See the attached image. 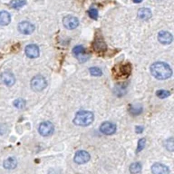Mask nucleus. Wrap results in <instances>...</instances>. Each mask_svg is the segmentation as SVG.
Listing matches in <instances>:
<instances>
[{"label": "nucleus", "instance_id": "12", "mask_svg": "<svg viewBox=\"0 0 174 174\" xmlns=\"http://www.w3.org/2000/svg\"><path fill=\"white\" fill-rule=\"evenodd\" d=\"M158 40L162 45H170L173 41V36L168 31H160L158 34Z\"/></svg>", "mask_w": 174, "mask_h": 174}, {"label": "nucleus", "instance_id": "1", "mask_svg": "<svg viewBox=\"0 0 174 174\" xmlns=\"http://www.w3.org/2000/svg\"><path fill=\"white\" fill-rule=\"evenodd\" d=\"M150 73L152 76L158 80H166L172 75L170 66L164 62H156L152 63L150 65Z\"/></svg>", "mask_w": 174, "mask_h": 174}, {"label": "nucleus", "instance_id": "8", "mask_svg": "<svg viewBox=\"0 0 174 174\" xmlns=\"http://www.w3.org/2000/svg\"><path fill=\"white\" fill-rule=\"evenodd\" d=\"M17 29L18 31L23 35H31L33 32L35 31L36 27L32 23L28 21H23L20 22L17 26Z\"/></svg>", "mask_w": 174, "mask_h": 174}, {"label": "nucleus", "instance_id": "10", "mask_svg": "<svg viewBox=\"0 0 174 174\" xmlns=\"http://www.w3.org/2000/svg\"><path fill=\"white\" fill-rule=\"evenodd\" d=\"M116 125L111 122H104L100 126V132L105 135H112L116 132Z\"/></svg>", "mask_w": 174, "mask_h": 174}, {"label": "nucleus", "instance_id": "9", "mask_svg": "<svg viewBox=\"0 0 174 174\" xmlns=\"http://www.w3.org/2000/svg\"><path fill=\"white\" fill-rule=\"evenodd\" d=\"M130 72H132V65L130 63H126L117 67L114 73H116V76L119 78H126L130 74Z\"/></svg>", "mask_w": 174, "mask_h": 174}, {"label": "nucleus", "instance_id": "29", "mask_svg": "<svg viewBox=\"0 0 174 174\" xmlns=\"http://www.w3.org/2000/svg\"><path fill=\"white\" fill-rule=\"evenodd\" d=\"M133 1L134 2V3H141V1H143V0H133Z\"/></svg>", "mask_w": 174, "mask_h": 174}, {"label": "nucleus", "instance_id": "16", "mask_svg": "<svg viewBox=\"0 0 174 174\" xmlns=\"http://www.w3.org/2000/svg\"><path fill=\"white\" fill-rule=\"evenodd\" d=\"M137 15H138V17H139L140 20H144V21L150 19L151 16H152V13H151L150 9L145 8V7L140 8V9L138 11V14H137Z\"/></svg>", "mask_w": 174, "mask_h": 174}, {"label": "nucleus", "instance_id": "18", "mask_svg": "<svg viewBox=\"0 0 174 174\" xmlns=\"http://www.w3.org/2000/svg\"><path fill=\"white\" fill-rule=\"evenodd\" d=\"M3 166H4L5 169L13 170V169H15L17 166V160L14 157H9V158H7L6 160H4Z\"/></svg>", "mask_w": 174, "mask_h": 174}, {"label": "nucleus", "instance_id": "27", "mask_svg": "<svg viewBox=\"0 0 174 174\" xmlns=\"http://www.w3.org/2000/svg\"><path fill=\"white\" fill-rule=\"evenodd\" d=\"M88 15L89 16L92 18V19H94L96 20L98 18V10L94 7H91L89 10H88Z\"/></svg>", "mask_w": 174, "mask_h": 174}, {"label": "nucleus", "instance_id": "20", "mask_svg": "<svg viewBox=\"0 0 174 174\" xmlns=\"http://www.w3.org/2000/svg\"><path fill=\"white\" fill-rule=\"evenodd\" d=\"M164 145L165 149L169 151H174V137H170L164 140Z\"/></svg>", "mask_w": 174, "mask_h": 174}, {"label": "nucleus", "instance_id": "15", "mask_svg": "<svg viewBox=\"0 0 174 174\" xmlns=\"http://www.w3.org/2000/svg\"><path fill=\"white\" fill-rule=\"evenodd\" d=\"M152 174H170V169L162 163H154L151 166Z\"/></svg>", "mask_w": 174, "mask_h": 174}, {"label": "nucleus", "instance_id": "6", "mask_svg": "<svg viewBox=\"0 0 174 174\" xmlns=\"http://www.w3.org/2000/svg\"><path fill=\"white\" fill-rule=\"evenodd\" d=\"M63 24L66 29L73 30V29H75L79 26V20H78L77 17L71 16V15H68V16L63 17Z\"/></svg>", "mask_w": 174, "mask_h": 174}, {"label": "nucleus", "instance_id": "13", "mask_svg": "<svg viewBox=\"0 0 174 174\" xmlns=\"http://www.w3.org/2000/svg\"><path fill=\"white\" fill-rule=\"evenodd\" d=\"M1 80L4 84H6L8 87L13 86L16 83V77L15 75L11 72H4L1 73Z\"/></svg>", "mask_w": 174, "mask_h": 174}, {"label": "nucleus", "instance_id": "2", "mask_svg": "<svg viewBox=\"0 0 174 174\" xmlns=\"http://www.w3.org/2000/svg\"><path fill=\"white\" fill-rule=\"evenodd\" d=\"M93 120L94 115L92 112L82 110L76 113L73 119V123L78 126H88L93 123Z\"/></svg>", "mask_w": 174, "mask_h": 174}, {"label": "nucleus", "instance_id": "3", "mask_svg": "<svg viewBox=\"0 0 174 174\" xmlns=\"http://www.w3.org/2000/svg\"><path fill=\"white\" fill-rule=\"evenodd\" d=\"M30 86H31L33 91L41 92L47 86V82L43 75L38 74L32 78V80L30 82Z\"/></svg>", "mask_w": 174, "mask_h": 174}, {"label": "nucleus", "instance_id": "4", "mask_svg": "<svg viewBox=\"0 0 174 174\" xmlns=\"http://www.w3.org/2000/svg\"><path fill=\"white\" fill-rule=\"evenodd\" d=\"M54 127L53 124L51 122H43L39 124L38 127V132L41 136L43 137H48L51 136L53 133Z\"/></svg>", "mask_w": 174, "mask_h": 174}, {"label": "nucleus", "instance_id": "7", "mask_svg": "<svg viewBox=\"0 0 174 174\" xmlns=\"http://www.w3.org/2000/svg\"><path fill=\"white\" fill-rule=\"evenodd\" d=\"M91 159V156L89 154V152H87L86 150H78L75 152L73 160L77 164H84V163L88 162Z\"/></svg>", "mask_w": 174, "mask_h": 174}, {"label": "nucleus", "instance_id": "19", "mask_svg": "<svg viewBox=\"0 0 174 174\" xmlns=\"http://www.w3.org/2000/svg\"><path fill=\"white\" fill-rule=\"evenodd\" d=\"M26 5V0H12L9 3V6L12 8H20Z\"/></svg>", "mask_w": 174, "mask_h": 174}, {"label": "nucleus", "instance_id": "26", "mask_svg": "<svg viewBox=\"0 0 174 174\" xmlns=\"http://www.w3.org/2000/svg\"><path fill=\"white\" fill-rule=\"evenodd\" d=\"M145 144H146V140L144 138L140 139L139 141H138V146H137L136 152H140L141 150H143L145 147Z\"/></svg>", "mask_w": 174, "mask_h": 174}, {"label": "nucleus", "instance_id": "23", "mask_svg": "<svg viewBox=\"0 0 174 174\" xmlns=\"http://www.w3.org/2000/svg\"><path fill=\"white\" fill-rule=\"evenodd\" d=\"M26 101L24 99H16L14 101V106L17 109H19V110H21V109H24L26 107Z\"/></svg>", "mask_w": 174, "mask_h": 174}, {"label": "nucleus", "instance_id": "28", "mask_svg": "<svg viewBox=\"0 0 174 174\" xmlns=\"http://www.w3.org/2000/svg\"><path fill=\"white\" fill-rule=\"evenodd\" d=\"M135 130H136V133H141L143 130V126H136Z\"/></svg>", "mask_w": 174, "mask_h": 174}, {"label": "nucleus", "instance_id": "22", "mask_svg": "<svg viewBox=\"0 0 174 174\" xmlns=\"http://www.w3.org/2000/svg\"><path fill=\"white\" fill-rule=\"evenodd\" d=\"M141 113H143V107L140 105H132L130 107V113L133 116H137Z\"/></svg>", "mask_w": 174, "mask_h": 174}, {"label": "nucleus", "instance_id": "11", "mask_svg": "<svg viewBox=\"0 0 174 174\" xmlns=\"http://www.w3.org/2000/svg\"><path fill=\"white\" fill-rule=\"evenodd\" d=\"M25 52H26V56L31 59L37 58L39 56V53H40L39 47L36 45H35V44H31V45L26 46Z\"/></svg>", "mask_w": 174, "mask_h": 174}, {"label": "nucleus", "instance_id": "14", "mask_svg": "<svg viewBox=\"0 0 174 174\" xmlns=\"http://www.w3.org/2000/svg\"><path fill=\"white\" fill-rule=\"evenodd\" d=\"M93 48L98 53H103L107 50V46L102 36H96L93 42Z\"/></svg>", "mask_w": 174, "mask_h": 174}, {"label": "nucleus", "instance_id": "24", "mask_svg": "<svg viewBox=\"0 0 174 174\" xmlns=\"http://www.w3.org/2000/svg\"><path fill=\"white\" fill-rule=\"evenodd\" d=\"M170 92L169 91H166V90H158L156 92V95L157 97L160 98V99H165V98L169 97L170 96Z\"/></svg>", "mask_w": 174, "mask_h": 174}, {"label": "nucleus", "instance_id": "25", "mask_svg": "<svg viewBox=\"0 0 174 174\" xmlns=\"http://www.w3.org/2000/svg\"><path fill=\"white\" fill-rule=\"evenodd\" d=\"M89 72H90V73H91L92 75H93V76H101V75L103 74V71L101 70V68L96 67V66L91 67V68L89 69Z\"/></svg>", "mask_w": 174, "mask_h": 174}, {"label": "nucleus", "instance_id": "5", "mask_svg": "<svg viewBox=\"0 0 174 174\" xmlns=\"http://www.w3.org/2000/svg\"><path fill=\"white\" fill-rule=\"evenodd\" d=\"M73 54L75 56V58H77L78 61L81 63L86 62L89 59V54L86 53V51L83 46H76L73 49Z\"/></svg>", "mask_w": 174, "mask_h": 174}, {"label": "nucleus", "instance_id": "21", "mask_svg": "<svg viewBox=\"0 0 174 174\" xmlns=\"http://www.w3.org/2000/svg\"><path fill=\"white\" fill-rule=\"evenodd\" d=\"M129 170L132 174H137L141 170V164L140 162H133L130 164Z\"/></svg>", "mask_w": 174, "mask_h": 174}, {"label": "nucleus", "instance_id": "17", "mask_svg": "<svg viewBox=\"0 0 174 174\" xmlns=\"http://www.w3.org/2000/svg\"><path fill=\"white\" fill-rule=\"evenodd\" d=\"M11 22V16L6 11H0V26H6Z\"/></svg>", "mask_w": 174, "mask_h": 174}]
</instances>
